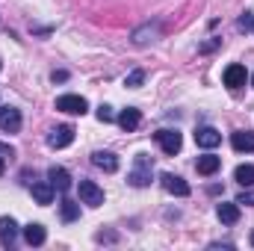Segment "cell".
<instances>
[{
  "mask_svg": "<svg viewBox=\"0 0 254 251\" xmlns=\"http://www.w3.org/2000/svg\"><path fill=\"white\" fill-rule=\"evenodd\" d=\"M142 80H145V71L136 68V71H130V74L125 77V86L127 89H136V86H142Z\"/></svg>",
  "mask_w": 254,
  "mask_h": 251,
  "instance_id": "44dd1931",
  "label": "cell"
},
{
  "mask_svg": "<svg viewBox=\"0 0 254 251\" xmlns=\"http://www.w3.org/2000/svg\"><path fill=\"white\" fill-rule=\"evenodd\" d=\"M51 80H54V83H65V80H68V74H65V71H54V74H51Z\"/></svg>",
  "mask_w": 254,
  "mask_h": 251,
  "instance_id": "484cf974",
  "label": "cell"
},
{
  "mask_svg": "<svg viewBox=\"0 0 254 251\" xmlns=\"http://www.w3.org/2000/svg\"><path fill=\"white\" fill-rule=\"evenodd\" d=\"M237 27H240L243 33H252V30H254V12H246V15H240Z\"/></svg>",
  "mask_w": 254,
  "mask_h": 251,
  "instance_id": "603a6c76",
  "label": "cell"
},
{
  "mask_svg": "<svg viewBox=\"0 0 254 251\" xmlns=\"http://www.w3.org/2000/svg\"><path fill=\"white\" fill-rule=\"evenodd\" d=\"M15 240H18V222L12 216H3L0 219V243L9 249V246H15Z\"/></svg>",
  "mask_w": 254,
  "mask_h": 251,
  "instance_id": "4fadbf2b",
  "label": "cell"
},
{
  "mask_svg": "<svg viewBox=\"0 0 254 251\" xmlns=\"http://www.w3.org/2000/svg\"><path fill=\"white\" fill-rule=\"evenodd\" d=\"M234 181H237L240 187H254V166H237Z\"/></svg>",
  "mask_w": 254,
  "mask_h": 251,
  "instance_id": "d6986e66",
  "label": "cell"
},
{
  "mask_svg": "<svg viewBox=\"0 0 254 251\" xmlns=\"http://www.w3.org/2000/svg\"><path fill=\"white\" fill-rule=\"evenodd\" d=\"M116 122H119V127H122L125 133H133L136 127L142 125V113H139L136 107H127V110H122V113L116 116Z\"/></svg>",
  "mask_w": 254,
  "mask_h": 251,
  "instance_id": "9c48e42d",
  "label": "cell"
},
{
  "mask_svg": "<svg viewBox=\"0 0 254 251\" xmlns=\"http://www.w3.org/2000/svg\"><path fill=\"white\" fill-rule=\"evenodd\" d=\"M48 181H51V187L57 189V192H68L71 189V175H68V169H63V166H54L48 172Z\"/></svg>",
  "mask_w": 254,
  "mask_h": 251,
  "instance_id": "5bb4252c",
  "label": "cell"
},
{
  "mask_svg": "<svg viewBox=\"0 0 254 251\" xmlns=\"http://www.w3.org/2000/svg\"><path fill=\"white\" fill-rule=\"evenodd\" d=\"M92 163H95L101 172H107V175L119 172V157L110 154V151H95V154H92Z\"/></svg>",
  "mask_w": 254,
  "mask_h": 251,
  "instance_id": "7c38bea8",
  "label": "cell"
},
{
  "mask_svg": "<svg viewBox=\"0 0 254 251\" xmlns=\"http://www.w3.org/2000/svg\"><path fill=\"white\" fill-rule=\"evenodd\" d=\"M154 139H157L160 151H163V154H169V157H175V154L181 151V145H184V136H181L178 130H157V133H154Z\"/></svg>",
  "mask_w": 254,
  "mask_h": 251,
  "instance_id": "7a4b0ae2",
  "label": "cell"
},
{
  "mask_svg": "<svg viewBox=\"0 0 254 251\" xmlns=\"http://www.w3.org/2000/svg\"><path fill=\"white\" fill-rule=\"evenodd\" d=\"M57 110H60V113H68V116H83V113L89 110V104H86V98H80V95H60V98H57Z\"/></svg>",
  "mask_w": 254,
  "mask_h": 251,
  "instance_id": "3957f363",
  "label": "cell"
},
{
  "mask_svg": "<svg viewBox=\"0 0 254 251\" xmlns=\"http://www.w3.org/2000/svg\"><path fill=\"white\" fill-rule=\"evenodd\" d=\"M252 246H254V234H252Z\"/></svg>",
  "mask_w": 254,
  "mask_h": 251,
  "instance_id": "f546056e",
  "label": "cell"
},
{
  "mask_svg": "<svg viewBox=\"0 0 254 251\" xmlns=\"http://www.w3.org/2000/svg\"><path fill=\"white\" fill-rule=\"evenodd\" d=\"M151 172H154V160L148 157V154H136V166H133V172L127 175V184L136 189L148 187L151 184Z\"/></svg>",
  "mask_w": 254,
  "mask_h": 251,
  "instance_id": "6da1fadb",
  "label": "cell"
},
{
  "mask_svg": "<svg viewBox=\"0 0 254 251\" xmlns=\"http://www.w3.org/2000/svg\"><path fill=\"white\" fill-rule=\"evenodd\" d=\"M219 45H222V39H210V42H204V45H201L198 51H201V54H210V51H216Z\"/></svg>",
  "mask_w": 254,
  "mask_h": 251,
  "instance_id": "d4e9b609",
  "label": "cell"
},
{
  "mask_svg": "<svg viewBox=\"0 0 254 251\" xmlns=\"http://www.w3.org/2000/svg\"><path fill=\"white\" fill-rule=\"evenodd\" d=\"M45 240H48V234H45V225L33 222V225H27V228H24V243H27V246H42Z\"/></svg>",
  "mask_w": 254,
  "mask_h": 251,
  "instance_id": "e0dca14e",
  "label": "cell"
},
{
  "mask_svg": "<svg viewBox=\"0 0 254 251\" xmlns=\"http://www.w3.org/2000/svg\"><path fill=\"white\" fill-rule=\"evenodd\" d=\"M98 122H101V125H110V122H116V113H113V107L101 104V107H98Z\"/></svg>",
  "mask_w": 254,
  "mask_h": 251,
  "instance_id": "7402d4cb",
  "label": "cell"
},
{
  "mask_svg": "<svg viewBox=\"0 0 254 251\" xmlns=\"http://www.w3.org/2000/svg\"><path fill=\"white\" fill-rule=\"evenodd\" d=\"M3 172H6V163H3V157H0V178H3Z\"/></svg>",
  "mask_w": 254,
  "mask_h": 251,
  "instance_id": "83f0119b",
  "label": "cell"
},
{
  "mask_svg": "<svg viewBox=\"0 0 254 251\" xmlns=\"http://www.w3.org/2000/svg\"><path fill=\"white\" fill-rule=\"evenodd\" d=\"M54 192H57V189L51 187V181L33 184V198H36V204H42V207H48V204L54 201Z\"/></svg>",
  "mask_w": 254,
  "mask_h": 251,
  "instance_id": "2e32d148",
  "label": "cell"
},
{
  "mask_svg": "<svg viewBox=\"0 0 254 251\" xmlns=\"http://www.w3.org/2000/svg\"><path fill=\"white\" fill-rule=\"evenodd\" d=\"M77 189H80V201L83 204H89V207H101L104 204V189L98 187L95 181H80Z\"/></svg>",
  "mask_w": 254,
  "mask_h": 251,
  "instance_id": "277c9868",
  "label": "cell"
},
{
  "mask_svg": "<svg viewBox=\"0 0 254 251\" xmlns=\"http://www.w3.org/2000/svg\"><path fill=\"white\" fill-rule=\"evenodd\" d=\"M0 130L3 133H18L21 130V113L15 107H0Z\"/></svg>",
  "mask_w": 254,
  "mask_h": 251,
  "instance_id": "52a82bcc",
  "label": "cell"
},
{
  "mask_svg": "<svg viewBox=\"0 0 254 251\" xmlns=\"http://www.w3.org/2000/svg\"><path fill=\"white\" fill-rule=\"evenodd\" d=\"M246 80H249V71H246V65L234 63L225 68V86L228 89H240V86H246Z\"/></svg>",
  "mask_w": 254,
  "mask_h": 251,
  "instance_id": "ba28073f",
  "label": "cell"
},
{
  "mask_svg": "<svg viewBox=\"0 0 254 251\" xmlns=\"http://www.w3.org/2000/svg\"><path fill=\"white\" fill-rule=\"evenodd\" d=\"M0 154H3V157H6V154L12 157V148H9V145H0Z\"/></svg>",
  "mask_w": 254,
  "mask_h": 251,
  "instance_id": "4316f807",
  "label": "cell"
},
{
  "mask_svg": "<svg viewBox=\"0 0 254 251\" xmlns=\"http://www.w3.org/2000/svg\"><path fill=\"white\" fill-rule=\"evenodd\" d=\"M60 213H63V222H74L80 216V204L71 201V198H65L63 204H60Z\"/></svg>",
  "mask_w": 254,
  "mask_h": 251,
  "instance_id": "ffe728a7",
  "label": "cell"
},
{
  "mask_svg": "<svg viewBox=\"0 0 254 251\" xmlns=\"http://www.w3.org/2000/svg\"><path fill=\"white\" fill-rule=\"evenodd\" d=\"M216 216H219L222 225H237L240 222V204L237 201H222L216 207Z\"/></svg>",
  "mask_w": 254,
  "mask_h": 251,
  "instance_id": "30bf717a",
  "label": "cell"
},
{
  "mask_svg": "<svg viewBox=\"0 0 254 251\" xmlns=\"http://www.w3.org/2000/svg\"><path fill=\"white\" fill-rule=\"evenodd\" d=\"M195 142H198V148H216L219 142H222V133L216 130V127H198V133H195Z\"/></svg>",
  "mask_w": 254,
  "mask_h": 251,
  "instance_id": "8fae6325",
  "label": "cell"
},
{
  "mask_svg": "<svg viewBox=\"0 0 254 251\" xmlns=\"http://www.w3.org/2000/svg\"><path fill=\"white\" fill-rule=\"evenodd\" d=\"M74 142V127L71 125H60L51 130V136H48V145L51 148H68Z\"/></svg>",
  "mask_w": 254,
  "mask_h": 251,
  "instance_id": "8992f818",
  "label": "cell"
},
{
  "mask_svg": "<svg viewBox=\"0 0 254 251\" xmlns=\"http://www.w3.org/2000/svg\"><path fill=\"white\" fill-rule=\"evenodd\" d=\"M252 86H254V74H252Z\"/></svg>",
  "mask_w": 254,
  "mask_h": 251,
  "instance_id": "f1b7e54d",
  "label": "cell"
},
{
  "mask_svg": "<svg viewBox=\"0 0 254 251\" xmlns=\"http://www.w3.org/2000/svg\"><path fill=\"white\" fill-rule=\"evenodd\" d=\"M237 204H246V207H254V189H249L246 187V192L237 198Z\"/></svg>",
  "mask_w": 254,
  "mask_h": 251,
  "instance_id": "cb8c5ba5",
  "label": "cell"
},
{
  "mask_svg": "<svg viewBox=\"0 0 254 251\" xmlns=\"http://www.w3.org/2000/svg\"><path fill=\"white\" fill-rule=\"evenodd\" d=\"M219 166H222V160H219L216 154H204V157H198V160H195V169H198V175H204V178L216 175V172H219Z\"/></svg>",
  "mask_w": 254,
  "mask_h": 251,
  "instance_id": "9a60e30c",
  "label": "cell"
},
{
  "mask_svg": "<svg viewBox=\"0 0 254 251\" xmlns=\"http://www.w3.org/2000/svg\"><path fill=\"white\" fill-rule=\"evenodd\" d=\"M231 145H234V151H254V133L252 130H237L234 136H231Z\"/></svg>",
  "mask_w": 254,
  "mask_h": 251,
  "instance_id": "ac0fdd59",
  "label": "cell"
},
{
  "mask_svg": "<svg viewBox=\"0 0 254 251\" xmlns=\"http://www.w3.org/2000/svg\"><path fill=\"white\" fill-rule=\"evenodd\" d=\"M160 181H163V189H166V192H172V195H178V198H187V195H190V184H187L184 178L172 175V172L160 175Z\"/></svg>",
  "mask_w": 254,
  "mask_h": 251,
  "instance_id": "5b68a950",
  "label": "cell"
}]
</instances>
